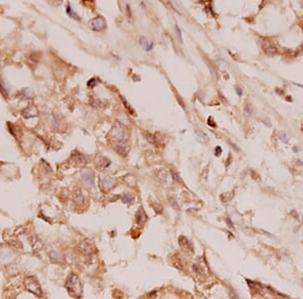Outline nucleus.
<instances>
[{"label": "nucleus", "instance_id": "nucleus-9", "mask_svg": "<svg viewBox=\"0 0 303 299\" xmlns=\"http://www.w3.org/2000/svg\"><path fill=\"white\" fill-rule=\"evenodd\" d=\"M37 114H39V111H37V107L34 106H29L22 111V115L25 118H32V117L37 116Z\"/></svg>", "mask_w": 303, "mask_h": 299}, {"label": "nucleus", "instance_id": "nucleus-19", "mask_svg": "<svg viewBox=\"0 0 303 299\" xmlns=\"http://www.w3.org/2000/svg\"><path fill=\"white\" fill-rule=\"evenodd\" d=\"M98 83H99V80H98V79L93 78V79H91V80L88 82L87 85H88V87H94V86L97 85Z\"/></svg>", "mask_w": 303, "mask_h": 299}, {"label": "nucleus", "instance_id": "nucleus-22", "mask_svg": "<svg viewBox=\"0 0 303 299\" xmlns=\"http://www.w3.org/2000/svg\"><path fill=\"white\" fill-rule=\"evenodd\" d=\"M221 152H222V149H221V147L220 146H216V148H215V155H216V156H219V155L221 154Z\"/></svg>", "mask_w": 303, "mask_h": 299}, {"label": "nucleus", "instance_id": "nucleus-17", "mask_svg": "<svg viewBox=\"0 0 303 299\" xmlns=\"http://www.w3.org/2000/svg\"><path fill=\"white\" fill-rule=\"evenodd\" d=\"M134 196L131 195V193H125V195H123V196H122V201H124V203H131L134 201Z\"/></svg>", "mask_w": 303, "mask_h": 299}, {"label": "nucleus", "instance_id": "nucleus-18", "mask_svg": "<svg viewBox=\"0 0 303 299\" xmlns=\"http://www.w3.org/2000/svg\"><path fill=\"white\" fill-rule=\"evenodd\" d=\"M0 93H1L4 97L8 96V94H7V90H6V88H5L4 83L2 82L1 78H0Z\"/></svg>", "mask_w": 303, "mask_h": 299}, {"label": "nucleus", "instance_id": "nucleus-7", "mask_svg": "<svg viewBox=\"0 0 303 299\" xmlns=\"http://www.w3.org/2000/svg\"><path fill=\"white\" fill-rule=\"evenodd\" d=\"M262 47H263L264 52L269 55H276L277 52H278L276 45L274 44L273 42H271V40H269V39L263 40V42H262Z\"/></svg>", "mask_w": 303, "mask_h": 299}, {"label": "nucleus", "instance_id": "nucleus-1", "mask_svg": "<svg viewBox=\"0 0 303 299\" xmlns=\"http://www.w3.org/2000/svg\"><path fill=\"white\" fill-rule=\"evenodd\" d=\"M109 141L111 142L114 149L122 155H125L127 152L126 142L128 139L127 128L120 123H116L112 127L108 134Z\"/></svg>", "mask_w": 303, "mask_h": 299}, {"label": "nucleus", "instance_id": "nucleus-4", "mask_svg": "<svg viewBox=\"0 0 303 299\" xmlns=\"http://www.w3.org/2000/svg\"><path fill=\"white\" fill-rule=\"evenodd\" d=\"M89 25L93 30L95 31H101L106 27V21L104 20L103 17L101 16H97V17H94L89 21Z\"/></svg>", "mask_w": 303, "mask_h": 299}, {"label": "nucleus", "instance_id": "nucleus-20", "mask_svg": "<svg viewBox=\"0 0 303 299\" xmlns=\"http://www.w3.org/2000/svg\"><path fill=\"white\" fill-rule=\"evenodd\" d=\"M175 29H176V33H177V36H178V40H179L180 42H182V33H181V30H180V28H179V26H178V25H176V26H175Z\"/></svg>", "mask_w": 303, "mask_h": 299}, {"label": "nucleus", "instance_id": "nucleus-24", "mask_svg": "<svg viewBox=\"0 0 303 299\" xmlns=\"http://www.w3.org/2000/svg\"><path fill=\"white\" fill-rule=\"evenodd\" d=\"M236 93H238V96H241V89H240L238 87H236Z\"/></svg>", "mask_w": 303, "mask_h": 299}, {"label": "nucleus", "instance_id": "nucleus-8", "mask_svg": "<svg viewBox=\"0 0 303 299\" xmlns=\"http://www.w3.org/2000/svg\"><path fill=\"white\" fill-rule=\"evenodd\" d=\"M71 161L76 165H84L88 162V158L81 153H75L71 156Z\"/></svg>", "mask_w": 303, "mask_h": 299}, {"label": "nucleus", "instance_id": "nucleus-5", "mask_svg": "<svg viewBox=\"0 0 303 299\" xmlns=\"http://www.w3.org/2000/svg\"><path fill=\"white\" fill-rule=\"evenodd\" d=\"M116 185V179L110 176H103L100 178V186L103 191H108Z\"/></svg>", "mask_w": 303, "mask_h": 299}, {"label": "nucleus", "instance_id": "nucleus-13", "mask_svg": "<svg viewBox=\"0 0 303 299\" xmlns=\"http://www.w3.org/2000/svg\"><path fill=\"white\" fill-rule=\"evenodd\" d=\"M146 220H147L146 213H145L142 209H139L136 214V222L139 224H144L145 222H146Z\"/></svg>", "mask_w": 303, "mask_h": 299}, {"label": "nucleus", "instance_id": "nucleus-21", "mask_svg": "<svg viewBox=\"0 0 303 299\" xmlns=\"http://www.w3.org/2000/svg\"><path fill=\"white\" fill-rule=\"evenodd\" d=\"M288 138H289L288 135H287L285 132H282L281 134H280V139H281L283 142H287V141H288Z\"/></svg>", "mask_w": 303, "mask_h": 299}, {"label": "nucleus", "instance_id": "nucleus-11", "mask_svg": "<svg viewBox=\"0 0 303 299\" xmlns=\"http://www.w3.org/2000/svg\"><path fill=\"white\" fill-rule=\"evenodd\" d=\"M96 166L99 168H106V167H108L109 165H110V160L108 159V158H106L105 156H101V155H99V156L97 157V159H96Z\"/></svg>", "mask_w": 303, "mask_h": 299}, {"label": "nucleus", "instance_id": "nucleus-15", "mask_svg": "<svg viewBox=\"0 0 303 299\" xmlns=\"http://www.w3.org/2000/svg\"><path fill=\"white\" fill-rule=\"evenodd\" d=\"M74 198H75L76 203H83L84 201V195H82V191L80 190H77L74 195Z\"/></svg>", "mask_w": 303, "mask_h": 299}, {"label": "nucleus", "instance_id": "nucleus-16", "mask_svg": "<svg viewBox=\"0 0 303 299\" xmlns=\"http://www.w3.org/2000/svg\"><path fill=\"white\" fill-rule=\"evenodd\" d=\"M196 134H197L198 139H199L201 142H207L208 137H207V135H206L204 132H202V131H199V130H197V131H196Z\"/></svg>", "mask_w": 303, "mask_h": 299}, {"label": "nucleus", "instance_id": "nucleus-23", "mask_svg": "<svg viewBox=\"0 0 303 299\" xmlns=\"http://www.w3.org/2000/svg\"><path fill=\"white\" fill-rule=\"evenodd\" d=\"M246 112H247V114H252V113H253V109H252L251 105H247V106H246Z\"/></svg>", "mask_w": 303, "mask_h": 299}, {"label": "nucleus", "instance_id": "nucleus-3", "mask_svg": "<svg viewBox=\"0 0 303 299\" xmlns=\"http://www.w3.org/2000/svg\"><path fill=\"white\" fill-rule=\"evenodd\" d=\"M24 287L26 288L27 291L32 292V294L37 296L42 295V289H40L39 281L35 279L34 277H32V276H27L24 279Z\"/></svg>", "mask_w": 303, "mask_h": 299}, {"label": "nucleus", "instance_id": "nucleus-2", "mask_svg": "<svg viewBox=\"0 0 303 299\" xmlns=\"http://www.w3.org/2000/svg\"><path fill=\"white\" fill-rule=\"evenodd\" d=\"M66 288H67L68 292L70 293L71 296L73 297H81L82 295V283H81L80 279L78 278V276L74 273H71L69 275L67 281H66Z\"/></svg>", "mask_w": 303, "mask_h": 299}, {"label": "nucleus", "instance_id": "nucleus-6", "mask_svg": "<svg viewBox=\"0 0 303 299\" xmlns=\"http://www.w3.org/2000/svg\"><path fill=\"white\" fill-rule=\"evenodd\" d=\"M81 176H82L83 180L85 181L87 185H90L91 186L94 185V181H95V173L93 170L89 169V168H84L81 171Z\"/></svg>", "mask_w": 303, "mask_h": 299}, {"label": "nucleus", "instance_id": "nucleus-14", "mask_svg": "<svg viewBox=\"0 0 303 299\" xmlns=\"http://www.w3.org/2000/svg\"><path fill=\"white\" fill-rule=\"evenodd\" d=\"M141 40H142V47L146 48V50H152V48H153V42H151V40L147 39V38H142Z\"/></svg>", "mask_w": 303, "mask_h": 299}, {"label": "nucleus", "instance_id": "nucleus-10", "mask_svg": "<svg viewBox=\"0 0 303 299\" xmlns=\"http://www.w3.org/2000/svg\"><path fill=\"white\" fill-rule=\"evenodd\" d=\"M12 257H13V255H12V253L10 252L9 250H6V249L0 250V262L7 263V262L11 261Z\"/></svg>", "mask_w": 303, "mask_h": 299}, {"label": "nucleus", "instance_id": "nucleus-12", "mask_svg": "<svg viewBox=\"0 0 303 299\" xmlns=\"http://www.w3.org/2000/svg\"><path fill=\"white\" fill-rule=\"evenodd\" d=\"M66 11H67V14L69 15V16L72 17V18H74L75 20H78V21H80V20H81L80 16H79V15L76 13L75 11H74L73 8L69 4L67 5V9H66Z\"/></svg>", "mask_w": 303, "mask_h": 299}]
</instances>
